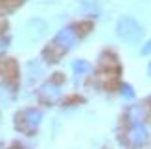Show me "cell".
Listing matches in <instances>:
<instances>
[{
  "label": "cell",
  "mask_w": 151,
  "mask_h": 149,
  "mask_svg": "<svg viewBox=\"0 0 151 149\" xmlns=\"http://www.w3.org/2000/svg\"><path fill=\"white\" fill-rule=\"evenodd\" d=\"M127 142H129V145H133V147H144L149 142V129H147V125L144 122L131 125V129L127 131Z\"/></svg>",
  "instance_id": "3957f363"
},
{
  "label": "cell",
  "mask_w": 151,
  "mask_h": 149,
  "mask_svg": "<svg viewBox=\"0 0 151 149\" xmlns=\"http://www.w3.org/2000/svg\"><path fill=\"white\" fill-rule=\"evenodd\" d=\"M147 74L151 76V63H149V66H147Z\"/></svg>",
  "instance_id": "7c38bea8"
},
{
  "label": "cell",
  "mask_w": 151,
  "mask_h": 149,
  "mask_svg": "<svg viewBox=\"0 0 151 149\" xmlns=\"http://www.w3.org/2000/svg\"><path fill=\"white\" fill-rule=\"evenodd\" d=\"M146 118V109L142 105H133L129 110H127V120H129L131 125L134 123H142V120Z\"/></svg>",
  "instance_id": "52a82bcc"
},
{
  "label": "cell",
  "mask_w": 151,
  "mask_h": 149,
  "mask_svg": "<svg viewBox=\"0 0 151 149\" xmlns=\"http://www.w3.org/2000/svg\"><path fill=\"white\" fill-rule=\"evenodd\" d=\"M78 41H79V33L76 32V28L74 26H66L55 35L54 44L57 48H61V50H70V48H74L76 44H78Z\"/></svg>",
  "instance_id": "277c9868"
},
{
  "label": "cell",
  "mask_w": 151,
  "mask_h": 149,
  "mask_svg": "<svg viewBox=\"0 0 151 149\" xmlns=\"http://www.w3.org/2000/svg\"><path fill=\"white\" fill-rule=\"evenodd\" d=\"M59 96H61V90H59V87L54 85V83H46V85L41 88V98H42V101L54 103V101L59 100Z\"/></svg>",
  "instance_id": "8992f818"
},
{
  "label": "cell",
  "mask_w": 151,
  "mask_h": 149,
  "mask_svg": "<svg viewBox=\"0 0 151 149\" xmlns=\"http://www.w3.org/2000/svg\"><path fill=\"white\" fill-rule=\"evenodd\" d=\"M72 68H74V72L78 74V76H83V74L90 72V64H88L87 61H74Z\"/></svg>",
  "instance_id": "ba28073f"
},
{
  "label": "cell",
  "mask_w": 151,
  "mask_h": 149,
  "mask_svg": "<svg viewBox=\"0 0 151 149\" xmlns=\"http://www.w3.org/2000/svg\"><path fill=\"white\" fill-rule=\"evenodd\" d=\"M116 35L127 44L137 42L142 37V26L131 17H122L116 24Z\"/></svg>",
  "instance_id": "6da1fadb"
},
{
  "label": "cell",
  "mask_w": 151,
  "mask_h": 149,
  "mask_svg": "<svg viewBox=\"0 0 151 149\" xmlns=\"http://www.w3.org/2000/svg\"><path fill=\"white\" fill-rule=\"evenodd\" d=\"M44 32H46V24L42 20H37V19L29 20L24 28V32H22V39L26 42H37L44 35Z\"/></svg>",
  "instance_id": "5b68a950"
},
{
  "label": "cell",
  "mask_w": 151,
  "mask_h": 149,
  "mask_svg": "<svg viewBox=\"0 0 151 149\" xmlns=\"http://www.w3.org/2000/svg\"><path fill=\"white\" fill-rule=\"evenodd\" d=\"M122 96H124V98H129V100H133V98H134L133 87H131V85H124V87H122Z\"/></svg>",
  "instance_id": "9c48e42d"
},
{
  "label": "cell",
  "mask_w": 151,
  "mask_h": 149,
  "mask_svg": "<svg viewBox=\"0 0 151 149\" xmlns=\"http://www.w3.org/2000/svg\"><path fill=\"white\" fill-rule=\"evenodd\" d=\"M42 112L37 109H26L24 112L19 114V129L24 133H33L41 125Z\"/></svg>",
  "instance_id": "7a4b0ae2"
},
{
  "label": "cell",
  "mask_w": 151,
  "mask_h": 149,
  "mask_svg": "<svg viewBox=\"0 0 151 149\" xmlns=\"http://www.w3.org/2000/svg\"><path fill=\"white\" fill-rule=\"evenodd\" d=\"M142 54L144 55H147V54H151V39L144 44V48H142Z\"/></svg>",
  "instance_id": "30bf717a"
},
{
  "label": "cell",
  "mask_w": 151,
  "mask_h": 149,
  "mask_svg": "<svg viewBox=\"0 0 151 149\" xmlns=\"http://www.w3.org/2000/svg\"><path fill=\"white\" fill-rule=\"evenodd\" d=\"M4 48H6V41L2 39V37H0V52H2Z\"/></svg>",
  "instance_id": "8fae6325"
}]
</instances>
